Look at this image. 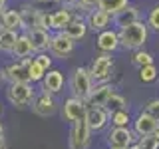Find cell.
I'll return each mask as SVG.
<instances>
[{"label":"cell","mask_w":159,"mask_h":149,"mask_svg":"<svg viewBox=\"0 0 159 149\" xmlns=\"http://www.w3.org/2000/svg\"><path fill=\"white\" fill-rule=\"evenodd\" d=\"M119 44H121L123 50H129V52H135V50L143 48L149 42V26L143 20H137V22L129 24L125 28H119Z\"/></svg>","instance_id":"obj_1"},{"label":"cell","mask_w":159,"mask_h":149,"mask_svg":"<svg viewBox=\"0 0 159 149\" xmlns=\"http://www.w3.org/2000/svg\"><path fill=\"white\" fill-rule=\"evenodd\" d=\"M70 86H72L74 96L86 102L89 92H92V88H93V79H92V74H89V68H76L74 70Z\"/></svg>","instance_id":"obj_2"},{"label":"cell","mask_w":159,"mask_h":149,"mask_svg":"<svg viewBox=\"0 0 159 149\" xmlns=\"http://www.w3.org/2000/svg\"><path fill=\"white\" fill-rule=\"evenodd\" d=\"M6 97L12 106L16 107H24L32 102L34 97V89L30 86V82H18V84H10L6 89Z\"/></svg>","instance_id":"obj_3"},{"label":"cell","mask_w":159,"mask_h":149,"mask_svg":"<svg viewBox=\"0 0 159 149\" xmlns=\"http://www.w3.org/2000/svg\"><path fill=\"white\" fill-rule=\"evenodd\" d=\"M89 139H92V129H89L86 117L74 121L72 131H70V149H88Z\"/></svg>","instance_id":"obj_4"},{"label":"cell","mask_w":159,"mask_h":149,"mask_svg":"<svg viewBox=\"0 0 159 149\" xmlns=\"http://www.w3.org/2000/svg\"><path fill=\"white\" fill-rule=\"evenodd\" d=\"M111 72H113V58H111V54H106V52L102 56H98L92 62V66H89V74H92L93 84L107 82Z\"/></svg>","instance_id":"obj_5"},{"label":"cell","mask_w":159,"mask_h":149,"mask_svg":"<svg viewBox=\"0 0 159 149\" xmlns=\"http://www.w3.org/2000/svg\"><path fill=\"white\" fill-rule=\"evenodd\" d=\"M30 62L32 58H26V60H18V62L10 64L2 70V78L8 79L10 84H18V82H30Z\"/></svg>","instance_id":"obj_6"},{"label":"cell","mask_w":159,"mask_h":149,"mask_svg":"<svg viewBox=\"0 0 159 149\" xmlns=\"http://www.w3.org/2000/svg\"><path fill=\"white\" fill-rule=\"evenodd\" d=\"M74 48H76V42L70 36H66L64 32L52 34V42H50V52H52V56L66 60V58L72 56Z\"/></svg>","instance_id":"obj_7"},{"label":"cell","mask_w":159,"mask_h":149,"mask_svg":"<svg viewBox=\"0 0 159 149\" xmlns=\"http://www.w3.org/2000/svg\"><path fill=\"white\" fill-rule=\"evenodd\" d=\"M86 109H88V106H86V102H84V99L72 96L70 99H66V102H64L62 117L66 119L68 123H74V121H78V119L86 117Z\"/></svg>","instance_id":"obj_8"},{"label":"cell","mask_w":159,"mask_h":149,"mask_svg":"<svg viewBox=\"0 0 159 149\" xmlns=\"http://www.w3.org/2000/svg\"><path fill=\"white\" fill-rule=\"evenodd\" d=\"M54 93H50V92H42V93H34V97H32V109H34V113H38V115H42V117H48V115H54L56 113V99L52 97Z\"/></svg>","instance_id":"obj_9"},{"label":"cell","mask_w":159,"mask_h":149,"mask_svg":"<svg viewBox=\"0 0 159 149\" xmlns=\"http://www.w3.org/2000/svg\"><path fill=\"white\" fill-rule=\"evenodd\" d=\"M96 44H98V48L102 50V52H106V54H113L117 48H121V44H119V34H117V30L113 26L98 32Z\"/></svg>","instance_id":"obj_10"},{"label":"cell","mask_w":159,"mask_h":149,"mask_svg":"<svg viewBox=\"0 0 159 149\" xmlns=\"http://www.w3.org/2000/svg\"><path fill=\"white\" fill-rule=\"evenodd\" d=\"M86 22H88V28L89 30H93V32H102V30H106V28L111 26L113 16L98 6V8H93V10H89V12H88Z\"/></svg>","instance_id":"obj_11"},{"label":"cell","mask_w":159,"mask_h":149,"mask_svg":"<svg viewBox=\"0 0 159 149\" xmlns=\"http://www.w3.org/2000/svg\"><path fill=\"white\" fill-rule=\"evenodd\" d=\"M135 141V131L129 127H111L107 133V145L109 147H129Z\"/></svg>","instance_id":"obj_12"},{"label":"cell","mask_w":159,"mask_h":149,"mask_svg":"<svg viewBox=\"0 0 159 149\" xmlns=\"http://www.w3.org/2000/svg\"><path fill=\"white\" fill-rule=\"evenodd\" d=\"M157 127H159V121H157L155 117L149 115L145 109H143V111H139L137 117L133 119V131H135V135H139V137H145V135L155 133Z\"/></svg>","instance_id":"obj_13"},{"label":"cell","mask_w":159,"mask_h":149,"mask_svg":"<svg viewBox=\"0 0 159 149\" xmlns=\"http://www.w3.org/2000/svg\"><path fill=\"white\" fill-rule=\"evenodd\" d=\"M86 121L92 131H99L107 125L109 121V111L103 106H93V107H88L86 109Z\"/></svg>","instance_id":"obj_14"},{"label":"cell","mask_w":159,"mask_h":149,"mask_svg":"<svg viewBox=\"0 0 159 149\" xmlns=\"http://www.w3.org/2000/svg\"><path fill=\"white\" fill-rule=\"evenodd\" d=\"M137 20H141V12H139V6H135V4L129 2L125 8L119 10L116 16H113L111 26L116 28V30H119V28H125V26H129V24L137 22Z\"/></svg>","instance_id":"obj_15"},{"label":"cell","mask_w":159,"mask_h":149,"mask_svg":"<svg viewBox=\"0 0 159 149\" xmlns=\"http://www.w3.org/2000/svg\"><path fill=\"white\" fill-rule=\"evenodd\" d=\"M113 93V86L107 82L103 84H98V86L92 88V92H89V96L86 99V106L88 107H93V106H106L107 97Z\"/></svg>","instance_id":"obj_16"},{"label":"cell","mask_w":159,"mask_h":149,"mask_svg":"<svg viewBox=\"0 0 159 149\" xmlns=\"http://www.w3.org/2000/svg\"><path fill=\"white\" fill-rule=\"evenodd\" d=\"M30 42H32V48L34 52H46L50 50V42H52V34H50V30H44V28H30L26 30Z\"/></svg>","instance_id":"obj_17"},{"label":"cell","mask_w":159,"mask_h":149,"mask_svg":"<svg viewBox=\"0 0 159 149\" xmlns=\"http://www.w3.org/2000/svg\"><path fill=\"white\" fill-rule=\"evenodd\" d=\"M88 30H89V28H88L86 18H82V16H78V14H74V18L68 22V26H64L62 32L66 34V36H70L74 42H78V40H84V38H86Z\"/></svg>","instance_id":"obj_18"},{"label":"cell","mask_w":159,"mask_h":149,"mask_svg":"<svg viewBox=\"0 0 159 149\" xmlns=\"http://www.w3.org/2000/svg\"><path fill=\"white\" fill-rule=\"evenodd\" d=\"M74 18V10L70 6H60L58 10L50 12V26H52L54 32H62L64 26H68V22Z\"/></svg>","instance_id":"obj_19"},{"label":"cell","mask_w":159,"mask_h":149,"mask_svg":"<svg viewBox=\"0 0 159 149\" xmlns=\"http://www.w3.org/2000/svg\"><path fill=\"white\" fill-rule=\"evenodd\" d=\"M0 26L6 30H24L22 24V14L16 8H6L0 16Z\"/></svg>","instance_id":"obj_20"},{"label":"cell","mask_w":159,"mask_h":149,"mask_svg":"<svg viewBox=\"0 0 159 149\" xmlns=\"http://www.w3.org/2000/svg\"><path fill=\"white\" fill-rule=\"evenodd\" d=\"M20 14H22V24H24V30H30V28H38V20H40V14H42V8L34 6L32 2L24 4L20 8Z\"/></svg>","instance_id":"obj_21"},{"label":"cell","mask_w":159,"mask_h":149,"mask_svg":"<svg viewBox=\"0 0 159 149\" xmlns=\"http://www.w3.org/2000/svg\"><path fill=\"white\" fill-rule=\"evenodd\" d=\"M44 92H50V93H58L60 89L64 88V76L60 70H52L50 68L46 74H44Z\"/></svg>","instance_id":"obj_22"},{"label":"cell","mask_w":159,"mask_h":149,"mask_svg":"<svg viewBox=\"0 0 159 149\" xmlns=\"http://www.w3.org/2000/svg\"><path fill=\"white\" fill-rule=\"evenodd\" d=\"M32 54H36V52H34V48H32V42H30L28 34H26V32L20 34L18 40H16V44H14V48H12V58H16V60H26V58L32 56Z\"/></svg>","instance_id":"obj_23"},{"label":"cell","mask_w":159,"mask_h":149,"mask_svg":"<svg viewBox=\"0 0 159 149\" xmlns=\"http://www.w3.org/2000/svg\"><path fill=\"white\" fill-rule=\"evenodd\" d=\"M18 36H20L18 30H6V28L0 30V50L6 54H12V48L16 44Z\"/></svg>","instance_id":"obj_24"},{"label":"cell","mask_w":159,"mask_h":149,"mask_svg":"<svg viewBox=\"0 0 159 149\" xmlns=\"http://www.w3.org/2000/svg\"><path fill=\"white\" fill-rule=\"evenodd\" d=\"M129 4V0H99V8L109 12L111 16H116L119 10H123Z\"/></svg>","instance_id":"obj_25"},{"label":"cell","mask_w":159,"mask_h":149,"mask_svg":"<svg viewBox=\"0 0 159 149\" xmlns=\"http://www.w3.org/2000/svg\"><path fill=\"white\" fill-rule=\"evenodd\" d=\"M131 64L135 68H143V66H147V64H153V54L147 52V50H143V48H139V50L133 52Z\"/></svg>","instance_id":"obj_26"},{"label":"cell","mask_w":159,"mask_h":149,"mask_svg":"<svg viewBox=\"0 0 159 149\" xmlns=\"http://www.w3.org/2000/svg\"><path fill=\"white\" fill-rule=\"evenodd\" d=\"M157 78H159V68L155 64H147V66L139 68V79H141L143 84H151V82H155Z\"/></svg>","instance_id":"obj_27"},{"label":"cell","mask_w":159,"mask_h":149,"mask_svg":"<svg viewBox=\"0 0 159 149\" xmlns=\"http://www.w3.org/2000/svg\"><path fill=\"white\" fill-rule=\"evenodd\" d=\"M103 107L111 113V111H117V109H127V102H125V97H123V96H119V93L113 92L111 96L107 97V102H106V106H103Z\"/></svg>","instance_id":"obj_28"},{"label":"cell","mask_w":159,"mask_h":149,"mask_svg":"<svg viewBox=\"0 0 159 149\" xmlns=\"http://www.w3.org/2000/svg\"><path fill=\"white\" fill-rule=\"evenodd\" d=\"M109 119H111L113 127H127L129 125V113L127 109H117V111L109 113Z\"/></svg>","instance_id":"obj_29"},{"label":"cell","mask_w":159,"mask_h":149,"mask_svg":"<svg viewBox=\"0 0 159 149\" xmlns=\"http://www.w3.org/2000/svg\"><path fill=\"white\" fill-rule=\"evenodd\" d=\"M145 22H147L149 30H153V32H159V4H155V6L149 8Z\"/></svg>","instance_id":"obj_30"},{"label":"cell","mask_w":159,"mask_h":149,"mask_svg":"<svg viewBox=\"0 0 159 149\" xmlns=\"http://www.w3.org/2000/svg\"><path fill=\"white\" fill-rule=\"evenodd\" d=\"M30 82H42L44 79V74H46V70H44L36 60L32 58V62H30Z\"/></svg>","instance_id":"obj_31"},{"label":"cell","mask_w":159,"mask_h":149,"mask_svg":"<svg viewBox=\"0 0 159 149\" xmlns=\"http://www.w3.org/2000/svg\"><path fill=\"white\" fill-rule=\"evenodd\" d=\"M98 6H99V0H76L74 2V8L84 10V12H89V10H93Z\"/></svg>","instance_id":"obj_32"},{"label":"cell","mask_w":159,"mask_h":149,"mask_svg":"<svg viewBox=\"0 0 159 149\" xmlns=\"http://www.w3.org/2000/svg\"><path fill=\"white\" fill-rule=\"evenodd\" d=\"M139 143L143 145V149H159V137L155 135V133L141 137V139H139Z\"/></svg>","instance_id":"obj_33"},{"label":"cell","mask_w":159,"mask_h":149,"mask_svg":"<svg viewBox=\"0 0 159 149\" xmlns=\"http://www.w3.org/2000/svg\"><path fill=\"white\" fill-rule=\"evenodd\" d=\"M34 60H36V62H38L44 70H46V72H48L50 68H52V58H50L48 54H44V52H38L36 56H34Z\"/></svg>","instance_id":"obj_34"},{"label":"cell","mask_w":159,"mask_h":149,"mask_svg":"<svg viewBox=\"0 0 159 149\" xmlns=\"http://www.w3.org/2000/svg\"><path fill=\"white\" fill-rule=\"evenodd\" d=\"M145 111H147L151 117H155L157 121H159V97L151 99V102L147 103V106H145Z\"/></svg>","instance_id":"obj_35"},{"label":"cell","mask_w":159,"mask_h":149,"mask_svg":"<svg viewBox=\"0 0 159 149\" xmlns=\"http://www.w3.org/2000/svg\"><path fill=\"white\" fill-rule=\"evenodd\" d=\"M8 8V0H0V16H2V12Z\"/></svg>","instance_id":"obj_36"},{"label":"cell","mask_w":159,"mask_h":149,"mask_svg":"<svg viewBox=\"0 0 159 149\" xmlns=\"http://www.w3.org/2000/svg\"><path fill=\"white\" fill-rule=\"evenodd\" d=\"M0 149H8V143L4 139V135H0Z\"/></svg>","instance_id":"obj_37"},{"label":"cell","mask_w":159,"mask_h":149,"mask_svg":"<svg viewBox=\"0 0 159 149\" xmlns=\"http://www.w3.org/2000/svg\"><path fill=\"white\" fill-rule=\"evenodd\" d=\"M127 149H143V145H141V143H139V141H137V143L133 141V143H131V145H129Z\"/></svg>","instance_id":"obj_38"},{"label":"cell","mask_w":159,"mask_h":149,"mask_svg":"<svg viewBox=\"0 0 159 149\" xmlns=\"http://www.w3.org/2000/svg\"><path fill=\"white\" fill-rule=\"evenodd\" d=\"M0 135H4V125L0 123Z\"/></svg>","instance_id":"obj_39"},{"label":"cell","mask_w":159,"mask_h":149,"mask_svg":"<svg viewBox=\"0 0 159 149\" xmlns=\"http://www.w3.org/2000/svg\"><path fill=\"white\" fill-rule=\"evenodd\" d=\"M109 149H127V147H109Z\"/></svg>","instance_id":"obj_40"}]
</instances>
